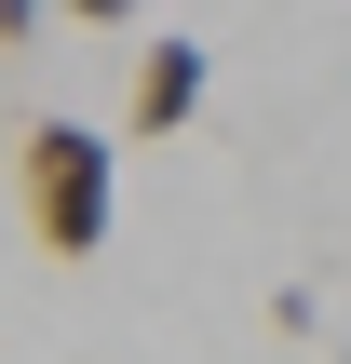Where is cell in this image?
I'll list each match as a JSON object with an SVG mask.
<instances>
[{"mask_svg":"<svg viewBox=\"0 0 351 364\" xmlns=\"http://www.w3.org/2000/svg\"><path fill=\"white\" fill-rule=\"evenodd\" d=\"M0 54H41V0H0Z\"/></svg>","mask_w":351,"mask_h":364,"instance_id":"obj_3","label":"cell"},{"mask_svg":"<svg viewBox=\"0 0 351 364\" xmlns=\"http://www.w3.org/2000/svg\"><path fill=\"white\" fill-rule=\"evenodd\" d=\"M149 0H68V27H135Z\"/></svg>","mask_w":351,"mask_h":364,"instance_id":"obj_4","label":"cell"},{"mask_svg":"<svg viewBox=\"0 0 351 364\" xmlns=\"http://www.w3.org/2000/svg\"><path fill=\"white\" fill-rule=\"evenodd\" d=\"M189 122H203V41H135L122 135H189Z\"/></svg>","mask_w":351,"mask_h":364,"instance_id":"obj_2","label":"cell"},{"mask_svg":"<svg viewBox=\"0 0 351 364\" xmlns=\"http://www.w3.org/2000/svg\"><path fill=\"white\" fill-rule=\"evenodd\" d=\"M14 203H27V243L41 257H108V216H122V135L95 122H27L14 135Z\"/></svg>","mask_w":351,"mask_h":364,"instance_id":"obj_1","label":"cell"}]
</instances>
